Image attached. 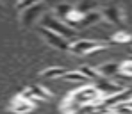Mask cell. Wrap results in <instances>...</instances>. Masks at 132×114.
<instances>
[{"instance_id": "6da1fadb", "label": "cell", "mask_w": 132, "mask_h": 114, "mask_svg": "<svg viewBox=\"0 0 132 114\" xmlns=\"http://www.w3.org/2000/svg\"><path fill=\"white\" fill-rule=\"evenodd\" d=\"M41 25H43L45 29H48V30H52V32H55V34H59V36H63L66 39H73L75 38V29H71L70 25L63 20H57V18H54V16H50V14H45L43 18H41Z\"/></svg>"}, {"instance_id": "7a4b0ae2", "label": "cell", "mask_w": 132, "mask_h": 114, "mask_svg": "<svg viewBox=\"0 0 132 114\" xmlns=\"http://www.w3.org/2000/svg\"><path fill=\"white\" fill-rule=\"evenodd\" d=\"M73 102H77L79 105H98L100 102H102V94L100 91L95 87V86H86V87H80V89H77L75 93H71V96H70Z\"/></svg>"}, {"instance_id": "3957f363", "label": "cell", "mask_w": 132, "mask_h": 114, "mask_svg": "<svg viewBox=\"0 0 132 114\" xmlns=\"http://www.w3.org/2000/svg\"><path fill=\"white\" fill-rule=\"evenodd\" d=\"M95 87L100 91V94L105 98V96H112V94H118V93H121L123 89H127V86H125V82H114L112 78H107V77H98L95 82Z\"/></svg>"}, {"instance_id": "277c9868", "label": "cell", "mask_w": 132, "mask_h": 114, "mask_svg": "<svg viewBox=\"0 0 132 114\" xmlns=\"http://www.w3.org/2000/svg\"><path fill=\"white\" fill-rule=\"evenodd\" d=\"M105 43L102 41H95V39H79V41H73L70 46V52L75 54V55H88L95 50H100L104 48Z\"/></svg>"}, {"instance_id": "5b68a950", "label": "cell", "mask_w": 132, "mask_h": 114, "mask_svg": "<svg viewBox=\"0 0 132 114\" xmlns=\"http://www.w3.org/2000/svg\"><path fill=\"white\" fill-rule=\"evenodd\" d=\"M39 32H41V36L46 39V43L50 46L59 48V50H68V52H70V46H71V41H70V39H66V38L55 34V32H52V30H48V29H45V27L39 29Z\"/></svg>"}, {"instance_id": "8992f818", "label": "cell", "mask_w": 132, "mask_h": 114, "mask_svg": "<svg viewBox=\"0 0 132 114\" xmlns=\"http://www.w3.org/2000/svg\"><path fill=\"white\" fill-rule=\"evenodd\" d=\"M102 14H104L105 20H109V22L114 23V25H123V22H125L121 9L116 7V5H109V7H105V9L102 11Z\"/></svg>"}, {"instance_id": "52a82bcc", "label": "cell", "mask_w": 132, "mask_h": 114, "mask_svg": "<svg viewBox=\"0 0 132 114\" xmlns=\"http://www.w3.org/2000/svg\"><path fill=\"white\" fill-rule=\"evenodd\" d=\"M11 111H14L16 114H25V112H30L32 111V102L23 98V96H18L13 100L11 103Z\"/></svg>"}, {"instance_id": "ba28073f", "label": "cell", "mask_w": 132, "mask_h": 114, "mask_svg": "<svg viewBox=\"0 0 132 114\" xmlns=\"http://www.w3.org/2000/svg\"><path fill=\"white\" fill-rule=\"evenodd\" d=\"M98 73L102 77H107V78H114L118 75H121V64H116V63H107V64H102L98 66Z\"/></svg>"}, {"instance_id": "9c48e42d", "label": "cell", "mask_w": 132, "mask_h": 114, "mask_svg": "<svg viewBox=\"0 0 132 114\" xmlns=\"http://www.w3.org/2000/svg\"><path fill=\"white\" fill-rule=\"evenodd\" d=\"M41 9H43V5H41V4H36V5H32V7H29V9H25V11H23V14H22V23H23V25H32V23L36 22V18L39 16Z\"/></svg>"}, {"instance_id": "30bf717a", "label": "cell", "mask_w": 132, "mask_h": 114, "mask_svg": "<svg viewBox=\"0 0 132 114\" xmlns=\"http://www.w3.org/2000/svg\"><path fill=\"white\" fill-rule=\"evenodd\" d=\"M102 13L98 11H89V13H84L80 22H79V27H88V25H96V23L102 20Z\"/></svg>"}, {"instance_id": "8fae6325", "label": "cell", "mask_w": 132, "mask_h": 114, "mask_svg": "<svg viewBox=\"0 0 132 114\" xmlns=\"http://www.w3.org/2000/svg\"><path fill=\"white\" fill-rule=\"evenodd\" d=\"M63 80H64V82H73V84H86V82H89L79 69H77V71H66Z\"/></svg>"}, {"instance_id": "7c38bea8", "label": "cell", "mask_w": 132, "mask_h": 114, "mask_svg": "<svg viewBox=\"0 0 132 114\" xmlns=\"http://www.w3.org/2000/svg\"><path fill=\"white\" fill-rule=\"evenodd\" d=\"M68 71L66 68H59V66H52V68L41 71V78H63L64 73Z\"/></svg>"}, {"instance_id": "4fadbf2b", "label": "cell", "mask_w": 132, "mask_h": 114, "mask_svg": "<svg viewBox=\"0 0 132 114\" xmlns=\"http://www.w3.org/2000/svg\"><path fill=\"white\" fill-rule=\"evenodd\" d=\"M79 71L88 78L89 82H95L98 77H100V73H98V69H95V68H91V66H80L79 68Z\"/></svg>"}, {"instance_id": "5bb4252c", "label": "cell", "mask_w": 132, "mask_h": 114, "mask_svg": "<svg viewBox=\"0 0 132 114\" xmlns=\"http://www.w3.org/2000/svg\"><path fill=\"white\" fill-rule=\"evenodd\" d=\"M36 4H39V0H16V7H18L20 11H22V9L25 11V9L36 5Z\"/></svg>"}, {"instance_id": "9a60e30c", "label": "cell", "mask_w": 132, "mask_h": 114, "mask_svg": "<svg viewBox=\"0 0 132 114\" xmlns=\"http://www.w3.org/2000/svg\"><path fill=\"white\" fill-rule=\"evenodd\" d=\"M121 75L125 77H132V61H127L121 64Z\"/></svg>"}, {"instance_id": "2e32d148", "label": "cell", "mask_w": 132, "mask_h": 114, "mask_svg": "<svg viewBox=\"0 0 132 114\" xmlns=\"http://www.w3.org/2000/svg\"><path fill=\"white\" fill-rule=\"evenodd\" d=\"M48 5H57V0H45Z\"/></svg>"}, {"instance_id": "e0dca14e", "label": "cell", "mask_w": 132, "mask_h": 114, "mask_svg": "<svg viewBox=\"0 0 132 114\" xmlns=\"http://www.w3.org/2000/svg\"><path fill=\"white\" fill-rule=\"evenodd\" d=\"M66 2H75V0H66Z\"/></svg>"}]
</instances>
